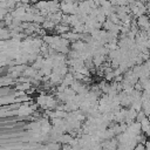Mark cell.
I'll return each mask as SVG.
<instances>
[{"mask_svg": "<svg viewBox=\"0 0 150 150\" xmlns=\"http://www.w3.org/2000/svg\"><path fill=\"white\" fill-rule=\"evenodd\" d=\"M136 23H137V26H138L142 30L148 32V30L150 29V20H149V18H148L146 15H144V14L137 18Z\"/></svg>", "mask_w": 150, "mask_h": 150, "instance_id": "cell-1", "label": "cell"}, {"mask_svg": "<svg viewBox=\"0 0 150 150\" xmlns=\"http://www.w3.org/2000/svg\"><path fill=\"white\" fill-rule=\"evenodd\" d=\"M55 30H56V33H57V34L63 35V34H66L67 32H69V30H70V28H69V26H68V25L59 23V25H56V26H55Z\"/></svg>", "mask_w": 150, "mask_h": 150, "instance_id": "cell-2", "label": "cell"}, {"mask_svg": "<svg viewBox=\"0 0 150 150\" xmlns=\"http://www.w3.org/2000/svg\"><path fill=\"white\" fill-rule=\"evenodd\" d=\"M30 88V83L29 82H23V83H20V84H18L16 86V89H19V90H21V91H28V89Z\"/></svg>", "mask_w": 150, "mask_h": 150, "instance_id": "cell-3", "label": "cell"}]
</instances>
